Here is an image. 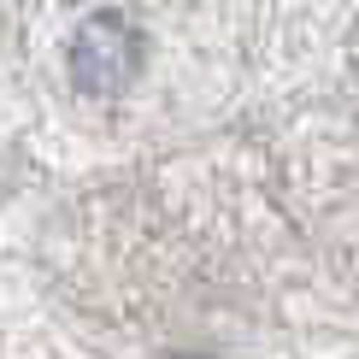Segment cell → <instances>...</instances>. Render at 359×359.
I'll use <instances>...</instances> for the list:
<instances>
[{"instance_id":"1","label":"cell","mask_w":359,"mask_h":359,"mask_svg":"<svg viewBox=\"0 0 359 359\" xmlns=\"http://www.w3.org/2000/svg\"><path fill=\"white\" fill-rule=\"evenodd\" d=\"M65 65H71V83L83 95H124L136 83V71H142V36L118 12H88L71 29Z\"/></svg>"}]
</instances>
